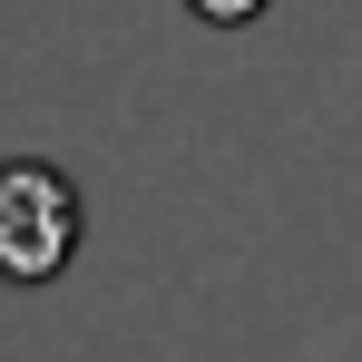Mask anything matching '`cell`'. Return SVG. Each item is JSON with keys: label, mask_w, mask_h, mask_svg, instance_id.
<instances>
[{"label": "cell", "mask_w": 362, "mask_h": 362, "mask_svg": "<svg viewBox=\"0 0 362 362\" xmlns=\"http://www.w3.org/2000/svg\"><path fill=\"white\" fill-rule=\"evenodd\" d=\"M78 186L49 167V157H0V284H49L78 255Z\"/></svg>", "instance_id": "obj_1"}, {"label": "cell", "mask_w": 362, "mask_h": 362, "mask_svg": "<svg viewBox=\"0 0 362 362\" xmlns=\"http://www.w3.org/2000/svg\"><path fill=\"white\" fill-rule=\"evenodd\" d=\"M186 10H196V20H216V30H245L264 0H186Z\"/></svg>", "instance_id": "obj_2"}]
</instances>
